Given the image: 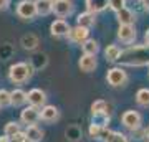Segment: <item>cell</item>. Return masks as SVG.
Here are the masks:
<instances>
[{"label": "cell", "instance_id": "obj_28", "mask_svg": "<svg viewBox=\"0 0 149 142\" xmlns=\"http://www.w3.org/2000/svg\"><path fill=\"white\" fill-rule=\"evenodd\" d=\"M66 137H68L70 141H78L81 137V131H80V127H76V126H71L66 129Z\"/></svg>", "mask_w": 149, "mask_h": 142}, {"label": "cell", "instance_id": "obj_21", "mask_svg": "<svg viewBox=\"0 0 149 142\" xmlns=\"http://www.w3.org/2000/svg\"><path fill=\"white\" fill-rule=\"evenodd\" d=\"M81 48H83V55H91V56H96L98 51H100V45H98V42L93 40V38H88V40L81 45Z\"/></svg>", "mask_w": 149, "mask_h": 142}, {"label": "cell", "instance_id": "obj_22", "mask_svg": "<svg viewBox=\"0 0 149 142\" xmlns=\"http://www.w3.org/2000/svg\"><path fill=\"white\" fill-rule=\"evenodd\" d=\"M121 48L118 46V45H108L106 51H104V56H106V61L109 63H116L119 56H121Z\"/></svg>", "mask_w": 149, "mask_h": 142}, {"label": "cell", "instance_id": "obj_7", "mask_svg": "<svg viewBox=\"0 0 149 142\" xmlns=\"http://www.w3.org/2000/svg\"><path fill=\"white\" fill-rule=\"evenodd\" d=\"M74 10V5L71 0H55L53 2V13L60 18L70 17Z\"/></svg>", "mask_w": 149, "mask_h": 142}, {"label": "cell", "instance_id": "obj_14", "mask_svg": "<svg viewBox=\"0 0 149 142\" xmlns=\"http://www.w3.org/2000/svg\"><path fill=\"white\" fill-rule=\"evenodd\" d=\"M116 18L119 21V25H133L136 21V15L133 10H129L128 7H124L123 10L116 12Z\"/></svg>", "mask_w": 149, "mask_h": 142}, {"label": "cell", "instance_id": "obj_40", "mask_svg": "<svg viewBox=\"0 0 149 142\" xmlns=\"http://www.w3.org/2000/svg\"><path fill=\"white\" fill-rule=\"evenodd\" d=\"M0 107H2V106H0Z\"/></svg>", "mask_w": 149, "mask_h": 142}, {"label": "cell", "instance_id": "obj_20", "mask_svg": "<svg viewBox=\"0 0 149 142\" xmlns=\"http://www.w3.org/2000/svg\"><path fill=\"white\" fill-rule=\"evenodd\" d=\"M25 134H27V139L30 142H40L43 139V131L37 126V124H35V126H27Z\"/></svg>", "mask_w": 149, "mask_h": 142}, {"label": "cell", "instance_id": "obj_6", "mask_svg": "<svg viewBox=\"0 0 149 142\" xmlns=\"http://www.w3.org/2000/svg\"><path fill=\"white\" fill-rule=\"evenodd\" d=\"M40 112H42V109H40V107H35V106H27V107L20 112V121L23 122V124H27V126H35V124L42 119Z\"/></svg>", "mask_w": 149, "mask_h": 142}, {"label": "cell", "instance_id": "obj_30", "mask_svg": "<svg viewBox=\"0 0 149 142\" xmlns=\"http://www.w3.org/2000/svg\"><path fill=\"white\" fill-rule=\"evenodd\" d=\"M131 132H133V136L136 137V139H139V141H144V139H146V141L149 142V129H141V127H139V129L131 131Z\"/></svg>", "mask_w": 149, "mask_h": 142}, {"label": "cell", "instance_id": "obj_37", "mask_svg": "<svg viewBox=\"0 0 149 142\" xmlns=\"http://www.w3.org/2000/svg\"><path fill=\"white\" fill-rule=\"evenodd\" d=\"M143 7H144V10L149 12V0H143Z\"/></svg>", "mask_w": 149, "mask_h": 142}, {"label": "cell", "instance_id": "obj_12", "mask_svg": "<svg viewBox=\"0 0 149 142\" xmlns=\"http://www.w3.org/2000/svg\"><path fill=\"white\" fill-rule=\"evenodd\" d=\"M40 116H42V121L43 122H48V124H52V122H56L60 119V111L52 104H47L42 107V112H40Z\"/></svg>", "mask_w": 149, "mask_h": 142}, {"label": "cell", "instance_id": "obj_36", "mask_svg": "<svg viewBox=\"0 0 149 142\" xmlns=\"http://www.w3.org/2000/svg\"><path fill=\"white\" fill-rule=\"evenodd\" d=\"M144 40H146V45L149 46V28L146 30V33H144Z\"/></svg>", "mask_w": 149, "mask_h": 142}, {"label": "cell", "instance_id": "obj_34", "mask_svg": "<svg viewBox=\"0 0 149 142\" xmlns=\"http://www.w3.org/2000/svg\"><path fill=\"white\" fill-rule=\"evenodd\" d=\"M10 3V0H0V10H5Z\"/></svg>", "mask_w": 149, "mask_h": 142}, {"label": "cell", "instance_id": "obj_35", "mask_svg": "<svg viewBox=\"0 0 149 142\" xmlns=\"http://www.w3.org/2000/svg\"><path fill=\"white\" fill-rule=\"evenodd\" d=\"M0 142H12V139L8 136H5V134H3V136H0Z\"/></svg>", "mask_w": 149, "mask_h": 142}, {"label": "cell", "instance_id": "obj_1", "mask_svg": "<svg viewBox=\"0 0 149 142\" xmlns=\"http://www.w3.org/2000/svg\"><path fill=\"white\" fill-rule=\"evenodd\" d=\"M118 61L123 66H146V64H149V46L138 45V46L128 48L121 53Z\"/></svg>", "mask_w": 149, "mask_h": 142}, {"label": "cell", "instance_id": "obj_33", "mask_svg": "<svg viewBox=\"0 0 149 142\" xmlns=\"http://www.w3.org/2000/svg\"><path fill=\"white\" fill-rule=\"evenodd\" d=\"M27 139V134L25 132H18V134H15V136L12 137V142H22V141H25Z\"/></svg>", "mask_w": 149, "mask_h": 142}, {"label": "cell", "instance_id": "obj_4", "mask_svg": "<svg viewBox=\"0 0 149 142\" xmlns=\"http://www.w3.org/2000/svg\"><path fill=\"white\" fill-rule=\"evenodd\" d=\"M121 122L123 126L126 127V129H129V131H136V129H139L141 127V122H143V117H141V114H139L138 111H124L121 116Z\"/></svg>", "mask_w": 149, "mask_h": 142}, {"label": "cell", "instance_id": "obj_15", "mask_svg": "<svg viewBox=\"0 0 149 142\" xmlns=\"http://www.w3.org/2000/svg\"><path fill=\"white\" fill-rule=\"evenodd\" d=\"M86 8L91 13H100L109 7V0H85Z\"/></svg>", "mask_w": 149, "mask_h": 142}, {"label": "cell", "instance_id": "obj_5", "mask_svg": "<svg viewBox=\"0 0 149 142\" xmlns=\"http://www.w3.org/2000/svg\"><path fill=\"white\" fill-rule=\"evenodd\" d=\"M106 79L113 88H119V86H124L128 83V73L123 68H111V69H108Z\"/></svg>", "mask_w": 149, "mask_h": 142}, {"label": "cell", "instance_id": "obj_3", "mask_svg": "<svg viewBox=\"0 0 149 142\" xmlns=\"http://www.w3.org/2000/svg\"><path fill=\"white\" fill-rule=\"evenodd\" d=\"M17 15L20 17L22 20H33L38 15L37 12V3L32 0H22L17 5Z\"/></svg>", "mask_w": 149, "mask_h": 142}, {"label": "cell", "instance_id": "obj_39", "mask_svg": "<svg viewBox=\"0 0 149 142\" xmlns=\"http://www.w3.org/2000/svg\"><path fill=\"white\" fill-rule=\"evenodd\" d=\"M139 2H143V0H139Z\"/></svg>", "mask_w": 149, "mask_h": 142}, {"label": "cell", "instance_id": "obj_41", "mask_svg": "<svg viewBox=\"0 0 149 142\" xmlns=\"http://www.w3.org/2000/svg\"><path fill=\"white\" fill-rule=\"evenodd\" d=\"M53 2H55V0H53Z\"/></svg>", "mask_w": 149, "mask_h": 142}, {"label": "cell", "instance_id": "obj_27", "mask_svg": "<svg viewBox=\"0 0 149 142\" xmlns=\"http://www.w3.org/2000/svg\"><path fill=\"white\" fill-rule=\"evenodd\" d=\"M12 104V93L7 89H0V106L7 107Z\"/></svg>", "mask_w": 149, "mask_h": 142}, {"label": "cell", "instance_id": "obj_23", "mask_svg": "<svg viewBox=\"0 0 149 142\" xmlns=\"http://www.w3.org/2000/svg\"><path fill=\"white\" fill-rule=\"evenodd\" d=\"M25 103H28V93L23 89L12 91V106H23Z\"/></svg>", "mask_w": 149, "mask_h": 142}, {"label": "cell", "instance_id": "obj_11", "mask_svg": "<svg viewBox=\"0 0 149 142\" xmlns=\"http://www.w3.org/2000/svg\"><path fill=\"white\" fill-rule=\"evenodd\" d=\"M118 38L121 40L123 43H133L136 40V30H134L133 25H119V30H118Z\"/></svg>", "mask_w": 149, "mask_h": 142}, {"label": "cell", "instance_id": "obj_2", "mask_svg": "<svg viewBox=\"0 0 149 142\" xmlns=\"http://www.w3.org/2000/svg\"><path fill=\"white\" fill-rule=\"evenodd\" d=\"M32 73H33L32 64L15 63V64H12L10 69H8V79L13 84H22V83H27L28 79L32 78Z\"/></svg>", "mask_w": 149, "mask_h": 142}, {"label": "cell", "instance_id": "obj_16", "mask_svg": "<svg viewBox=\"0 0 149 142\" xmlns=\"http://www.w3.org/2000/svg\"><path fill=\"white\" fill-rule=\"evenodd\" d=\"M96 13H91V12H83V13H80L78 15V18H76V25L80 26H85V28H91V26L95 25L96 21Z\"/></svg>", "mask_w": 149, "mask_h": 142}, {"label": "cell", "instance_id": "obj_32", "mask_svg": "<svg viewBox=\"0 0 149 142\" xmlns=\"http://www.w3.org/2000/svg\"><path fill=\"white\" fill-rule=\"evenodd\" d=\"M126 7V0H109V8L114 12H119Z\"/></svg>", "mask_w": 149, "mask_h": 142}, {"label": "cell", "instance_id": "obj_9", "mask_svg": "<svg viewBox=\"0 0 149 142\" xmlns=\"http://www.w3.org/2000/svg\"><path fill=\"white\" fill-rule=\"evenodd\" d=\"M90 38V28H85V26L76 25L74 28H71V32L68 35V40L71 43H78V45H83Z\"/></svg>", "mask_w": 149, "mask_h": 142}, {"label": "cell", "instance_id": "obj_26", "mask_svg": "<svg viewBox=\"0 0 149 142\" xmlns=\"http://www.w3.org/2000/svg\"><path fill=\"white\" fill-rule=\"evenodd\" d=\"M93 112H108V103L103 99H98L91 104V114Z\"/></svg>", "mask_w": 149, "mask_h": 142}, {"label": "cell", "instance_id": "obj_25", "mask_svg": "<svg viewBox=\"0 0 149 142\" xmlns=\"http://www.w3.org/2000/svg\"><path fill=\"white\" fill-rule=\"evenodd\" d=\"M18 132H20V124H18V122H7L5 124V127H3V134H5V136H8L12 139V137L15 136V134H18Z\"/></svg>", "mask_w": 149, "mask_h": 142}, {"label": "cell", "instance_id": "obj_10", "mask_svg": "<svg viewBox=\"0 0 149 142\" xmlns=\"http://www.w3.org/2000/svg\"><path fill=\"white\" fill-rule=\"evenodd\" d=\"M28 104L35 106V107H43V106H47V94H45V91L38 89V88L28 91Z\"/></svg>", "mask_w": 149, "mask_h": 142}, {"label": "cell", "instance_id": "obj_19", "mask_svg": "<svg viewBox=\"0 0 149 142\" xmlns=\"http://www.w3.org/2000/svg\"><path fill=\"white\" fill-rule=\"evenodd\" d=\"M35 3H37L38 15L47 17L53 13V0H35Z\"/></svg>", "mask_w": 149, "mask_h": 142}, {"label": "cell", "instance_id": "obj_17", "mask_svg": "<svg viewBox=\"0 0 149 142\" xmlns=\"http://www.w3.org/2000/svg\"><path fill=\"white\" fill-rule=\"evenodd\" d=\"M109 121H111L109 112H93L91 114V124H95V126L108 127L109 126Z\"/></svg>", "mask_w": 149, "mask_h": 142}, {"label": "cell", "instance_id": "obj_24", "mask_svg": "<svg viewBox=\"0 0 149 142\" xmlns=\"http://www.w3.org/2000/svg\"><path fill=\"white\" fill-rule=\"evenodd\" d=\"M136 103L143 107H149V89L148 88H141L136 93Z\"/></svg>", "mask_w": 149, "mask_h": 142}, {"label": "cell", "instance_id": "obj_38", "mask_svg": "<svg viewBox=\"0 0 149 142\" xmlns=\"http://www.w3.org/2000/svg\"><path fill=\"white\" fill-rule=\"evenodd\" d=\"M22 142H30V141H28V139H25V141H22Z\"/></svg>", "mask_w": 149, "mask_h": 142}, {"label": "cell", "instance_id": "obj_31", "mask_svg": "<svg viewBox=\"0 0 149 142\" xmlns=\"http://www.w3.org/2000/svg\"><path fill=\"white\" fill-rule=\"evenodd\" d=\"M47 55H37V56H33V61L32 63L35 64V68L37 69H40V68H43L45 64H47Z\"/></svg>", "mask_w": 149, "mask_h": 142}, {"label": "cell", "instance_id": "obj_29", "mask_svg": "<svg viewBox=\"0 0 149 142\" xmlns=\"http://www.w3.org/2000/svg\"><path fill=\"white\" fill-rule=\"evenodd\" d=\"M104 142H129V141H128V137L124 136V134L113 131L111 134H109V137H108V139H106Z\"/></svg>", "mask_w": 149, "mask_h": 142}, {"label": "cell", "instance_id": "obj_18", "mask_svg": "<svg viewBox=\"0 0 149 142\" xmlns=\"http://www.w3.org/2000/svg\"><path fill=\"white\" fill-rule=\"evenodd\" d=\"M38 45H40V40H38L37 35H33V33H28V35H23L22 37V46L28 50V51H33V50H37Z\"/></svg>", "mask_w": 149, "mask_h": 142}, {"label": "cell", "instance_id": "obj_8", "mask_svg": "<svg viewBox=\"0 0 149 142\" xmlns=\"http://www.w3.org/2000/svg\"><path fill=\"white\" fill-rule=\"evenodd\" d=\"M50 32L52 35L56 38H61V37H68L70 32H71V26L68 25V21L65 20V18H58V20H55L52 25H50Z\"/></svg>", "mask_w": 149, "mask_h": 142}, {"label": "cell", "instance_id": "obj_13", "mask_svg": "<svg viewBox=\"0 0 149 142\" xmlns=\"http://www.w3.org/2000/svg\"><path fill=\"white\" fill-rule=\"evenodd\" d=\"M78 66H80L81 71L85 73H91L95 71L96 66H98V61H96V56H91V55H83L78 61Z\"/></svg>", "mask_w": 149, "mask_h": 142}]
</instances>
